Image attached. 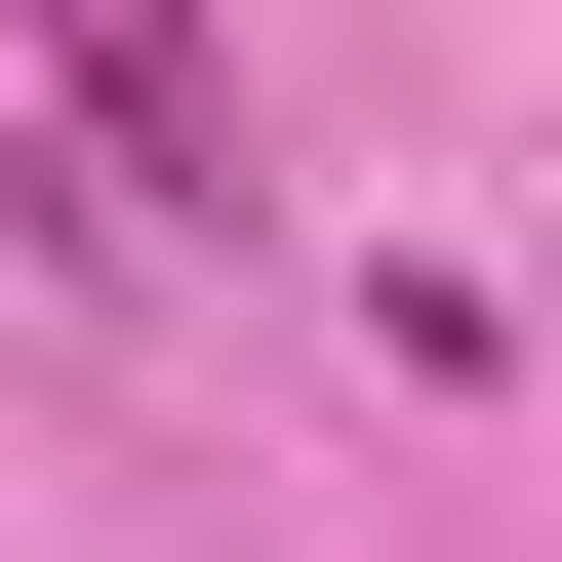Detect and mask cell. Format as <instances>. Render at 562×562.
I'll return each mask as SVG.
<instances>
[{
    "mask_svg": "<svg viewBox=\"0 0 562 562\" xmlns=\"http://www.w3.org/2000/svg\"><path fill=\"white\" fill-rule=\"evenodd\" d=\"M41 81H81V201H241V41L201 0H0Z\"/></svg>",
    "mask_w": 562,
    "mask_h": 562,
    "instance_id": "1",
    "label": "cell"
}]
</instances>
